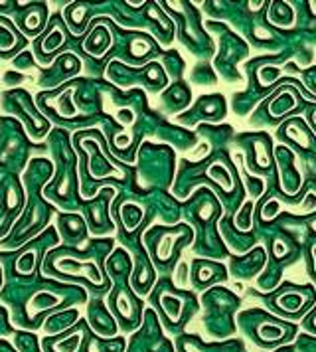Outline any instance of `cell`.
Returning <instances> with one entry per match:
<instances>
[{"label":"cell","instance_id":"obj_1","mask_svg":"<svg viewBox=\"0 0 316 352\" xmlns=\"http://www.w3.org/2000/svg\"><path fill=\"white\" fill-rule=\"evenodd\" d=\"M205 174H207L212 180H216L222 188H226V190L231 188V176H229V172H227L226 166L222 165V163H214V165L205 170Z\"/></svg>","mask_w":316,"mask_h":352},{"label":"cell","instance_id":"obj_2","mask_svg":"<svg viewBox=\"0 0 316 352\" xmlns=\"http://www.w3.org/2000/svg\"><path fill=\"white\" fill-rule=\"evenodd\" d=\"M66 273H83L85 277H89L93 283L99 281V271H97V267L95 265H77V263H73V261H68L64 267H62Z\"/></svg>","mask_w":316,"mask_h":352},{"label":"cell","instance_id":"obj_3","mask_svg":"<svg viewBox=\"0 0 316 352\" xmlns=\"http://www.w3.org/2000/svg\"><path fill=\"white\" fill-rule=\"evenodd\" d=\"M16 38H20V34L6 26V24H0V49H10V47L16 46Z\"/></svg>","mask_w":316,"mask_h":352},{"label":"cell","instance_id":"obj_4","mask_svg":"<svg viewBox=\"0 0 316 352\" xmlns=\"http://www.w3.org/2000/svg\"><path fill=\"white\" fill-rule=\"evenodd\" d=\"M251 210H253V202H247V204L243 206V210L239 212L237 226H239L241 230H247L249 226H251Z\"/></svg>","mask_w":316,"mask_h":352},{"label":"cell","instance_id":"obj_5","mask_svg":"<svg viewBox=\"0 0 316 352\" xmlns=\"http://www.w3.org/2000/svg\"><path fill=\"white\" fill-rule=\"evenodd\" d=\"M79 334H73V336H69L66 342H60V344H56V350L58 352H75L77 350V346H79Z\"/></svg>","mask_w":316,"mask_h":352}]
</instances>
